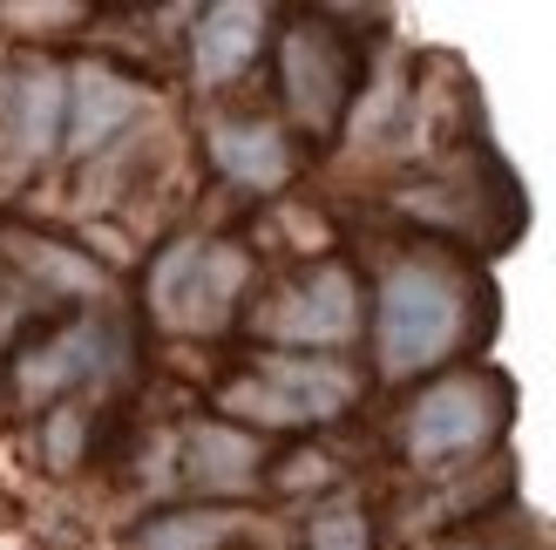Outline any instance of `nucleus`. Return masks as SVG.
<instances>
[{"mask_svg":"<svg viewBox=\"0 0 556 550\" xmlns=\"http://www.w3.org/2000/svg\"><path fill=\"white\" fill-rule=\"evenodd\" d=\"M211 157H217V171H225V177L252 184V190L286 184V171H292L286 136H278L271 123H217L211 129Z\"/></svg>","mask_w":556,"mask_h":550,"instance_id":"6e6552de","label":"nucleus"},{"mask_svg":"<svg viewBox=\"0 0 556 550\" xmlns=\"http://www.w3.org/2000/svg\"><path fill=\"white\" fill-rule=\"evenodd\" d=\"M96 353H102V334H96V326H75V334H62L54 347H41V353H27V361H21V395H27V401L54 395L62 380L89 374Z\"/></svg>","mask_w":556,"mask_h":550,"instance_id":"9b49d317","label":"nucleus"},{"mask_svg":"<svg viewBox=\"0 0 556 550\" xmlns=\"http://www.w3.org/2000/svg\"><path fill=\"white\" fill-rule=\"evenodd\" d=\"M286 89H292V109L305 129H326L346 102V54L326 27H292L286 35Z\"/></svg>","mask_w":556,"mask_h":550,"instance_id":"39448f33","label":"nucleus"},{"mask_svg":"<svg viewBox=\"0 0 556 550\" xmlns=\"http://www.w3.org/2000/svg\"><path fill=\"white\" fill-rule=\"evenodd\" d=\"M54 109H62V75L35 62L27 82H21V109H14V129H21V150L27 157L54 143Z\"/></svg>","mask_w":556,"mask_h":550,"instance_id":"f8f14e48","label":"nucleus"},{"mask_svg":"<svg viewBox=\"0 0 556 550\" xmlns=\"http://www.w3.org/2000/svg\"><path fill=\"white\" fill-rule=\"evenodd\" d=\"M231 537V516H163V524L143 530L136 550H217Z\"/></svg>","mask_w":556,"mask_h":550,"instance_id":"ddd939ff","label":"nucleus"},{"mask_svg":"<svg viewBox=\"0 0 556 550\" xmlns=\"http://www.w3.org/2000/svg\"><path fill=\"white\" fill-rule=\"evenodd\" d=\"M244 286V252L231 245H170L150 272V307L163 326H217Z\"/></svg>","mask_w":556,"mask_h":550,"instance_id":"f03ea898","label":"nucleus"},{"mask_svg":"<svg viewBox=\"0 0 556 550\" xmlns=\"http://www.w3.org/2000/svg\"><path fill=\"white\" fill-rule=\"evenodd\" d=\"M353 401V374L332 367V361H265L252 380H231L225 408L231 415H252L271 428H292V422H326Z\"/></svg>","mask_w":556,"mask_h":550,"instance_id":"7ed1b4c3","label":"nucleus"},{"mask_svg":"<svg viewBox=\"0 0 556 550\" xmlns=\"http://www.w3.org/2000/svg\"><path fill=\"white\" fill-rule=\"evenodd\" d=\"M313 550H367V516L353 503H332L313 516Z\"/></svg>","mask_w":556,"mask_h":550,"instance_id":"4468645a","label":"nucleus"},{"mask_svg":"<svg viewBox=\"0 0 556 550\" xmlns=\"http://www.w3.org/2000/svg\"><path fill=\"white\" fill-rule=\"evenodd\" d=\"M258 27H265V14L244 8V0H231V8H211V14L198 21V35H190V48H198V75H204V82L238 75V68L258 54Z\"/></svg>","mask_w":556,"mask_h":550,"instance_id":"1a4fd4ad","label":"nucleus"},{"mask_svg":"<svg viewBox=\"0 0 556 550\" xmlns=\"http://www.w3.org/2000/svg\"><path fill=\"white\" fill-rule=\"evenodd\" d=\"M489 428H495V401H489L482 380H441L407 415V455L414 462L462 455V449H476Z\"/></svg>","mask_w":556,"mask_h":550,"instance_id":"20e7f679","label":"nucleus"},{"mask_svg":"<svg viewBox=\"0 0 556 550\" xmlns=\"http://www.w3.org/2000/svg\"><path fill=\"white\" fill-rule=\"evenodd\" d=\"M462 340V286L441 265H394L380 286V367L414 374L434 367Z\"/></svg>","mask_w":556,"mask_h":550,"instance_id":"f257e3e1","label":"nucleus"},{"mask_svg":"<svg viewBox=\"0 0 556 550\" xmlns=\"http://www.w3.org/2000/svg\"><path fill=\"white\" fill-rule=\"evenodd\" d=\"M136 116V82L116 68H75L68 75V150H96L109 129H123Z\"/></svg>","mask_w":556,"mask_h":550,"instance_id":"0eeeda50","label":"nucleus"},{"mask_svg":"<svg viewBox=\"0 0 556 550\" xmlns=\"http://www.w3.org/2000/svg\"><path fill=\"white\" fill-rule=\"evenodd\" d=\"M68 455H75V415L54 422V462H68Z\"/></svg>","mask_w":556,"mask_h":550,"instance_id":"2eb2a0df","label":"nucleus"},{"mask_svg":"<svg viewBox=\"0 0 556 550\" xmlns=\"http://www.w3.org/2000/svg\"><path fill=\"white\" fill-rule=\"evenodd\" d=\"M271 340H305V347H332L353 334V279L340 265H319L305 286H292L278 307L265 313Z\"/></svg>","mask_w":556,"mask_h":550,"instance_id":"423d86ee","label":"nucleus"},{"mask_svg":"<svg viewBox=\"0 0 556 550\" xmlns=\"http://www.w3.org/2000/svg\"><path fill=\"white\" fill-rule=\"evenodd\" d=\"M184 462H190V483H204V489H244L258 470V455L238 428H198L184 442Z\"/></svg>","mask_w":556,"mask_h":550,"instance_id":"9d476101","label":"nucleus"}]
</instances>
